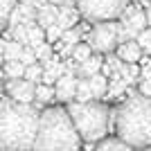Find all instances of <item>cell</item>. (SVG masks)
Returning <instances> with one entry per match:
<instances>
[{
    "instance_id": "cell-4",
    "label": "cell",
    "mask_w": 151,
    "mask_h": 151,
    "mask_svg": "<svg viewBox=\"0 0 151 151\" xmlns=\"http://www.w3.org/2000/svg\"><path fill=\"white\" fill-rule=\"evenodd\" d=\"M68 113L79 138H83L86 142L104 140L108 131V120H111L108 106H104L99 101H70Z\"/></svg>"
},
{
    "instance_id": "cell-23",
    "label": "cell",
    "mask_w": 151,
    "mask_h": 151,
    "mask_svg": "<svg viewBox=\"0 0 151 151\" xmlns=\"http://www.w3.org/2000/svg\"><path fill=\"white\" fill-rule=\"evenodd\" d=\"M124 90H126V83H124V79H122L120 75H113L108 79V95L117 97V95H122Z\"/></svg>"
},
{
    "instance_id": "cell-16",
    "label": "cell",
    "mask_w": 151,
    "mask_h": 151,
    "mask_svg": "<svg viewBox=\"0 0 151 151\" xmlns=\"http://www.w3.org/2000/svg\"><path fill=\"white\" fill-rule=\"evenodd\" d=\"M43 41H45V29L38 27L36 23H29L27 25V47H36Z\"/></svg>"
},
{
    "instance_id": "cell-14",
    "label": "cell",
    "mask_w": 151,
    "mask_h": 151,
    "mask_svg": "<svg viewBox=\"0 0 151 151\" xmlns=\"http://www.w3.org/2000/svg\"><path fill=\"white\" fill-rule=\"evenodd\" d=\"M88 86H90V90H93L95 99H101V97L108 93V77H104L101 72H97V75L88 77Z\"/></svg>"
},
{
    "instance_id": "cell-21",
    "label": "cell",
    "mask_w": 151,
    "mask_h": 151,
    "mask_svg": "<svg viewBox=\"0 0 151 151\" xmlns=\"http://www.w3.org/2000/svg\"><path fill=\"white\" fill-rule=\"evenodd\" d=\"M75 99L77 101H93V90H90L88 86V79H79L77 81V95H75Z\"/></svg>"
},
{
    "instance_id": "cell-17",
    "label": "cell",
    "mask_w": 151,
    "mask_h": 151,
    "mask_svg": "<svg viewBox=\"0 0 151 151\" xmlns=\"http://www.w3.org/2000/svg\"><path fill=\"white\" fill-rule=\"evenodd\" d=\"M2 72L7 79H20V77H25V65L20 61H5Z\"/></svg>"
},
{
    "instance_id": "cell-33",
    "label": "cell",
    "mask_w": 151,
    "mask_h": 151,
    "mask_svg": "<svg viewBox=\"0 0 151 151\" xmlns=\"http://www.w3.org/2000/svg\"><path fill=\"white\" fill-rule=\"evenodd\" d=\"M140 77L142 79H151V59L145 63V68H140Z\"/></svg>"
},
{
    "instance_id": "cell-39",
    "label": "cell",
    "mask_w": 151,
    "mask_h": 151,
    "mask_svg": "<svg viewBox=\"0 0 151 151\" xmlns=\"http://www.w3.org/2000/svg\"><path fill=\"white\" fill-rule=\"evenodd\" d=\"M142 151H151V147H147V149H142Z\"/></svg>"
},
{
    "instance_id": "cell-10",
    "label": "cell",
    "mask_w": 151,
    "mask_h": 151,
    "mask_svg": "<svg viewBox=\"0 0 151 151\" xmlns=\"http://www.w3.org/2000/svg\"><path fill=\"white\" fill-rule=\"evenodd\" d=\"M115 54L124 63H138L140 59H142V50H140V45L135 43V38H133V41H124V43H117Z\"/></svg>"
},
{
    "instance_id": "cell-36",
    "label": "cell",
    "mask_w": 151,
    "mask_h": 151,
    "mask_svg": "<svg viewBox=\"0 0 151 151\" xmlns=\"http://www.w3.org/2000/svg\"><path fill=\"white\" fill-rule=\"evenodd\" d=\"M2 47H5V41H0V65L5 63V54H2Z\"/></svg>"
},
{
    "instance_id": "cell-12",
    "label": "cell",
    "mask_w": 151,
    "mask_h": 151,
    "mask_svg": "<svg viewBox=\"0 0 151 151\" xmlns=\"http://www.w3.org/2000/svg\"><path fill=\"white\" fill-rule=\"evenodd\" d=\"M79 9L75 7H59V14H57V25L61 29H72L77 25V20H79Z\"/></svg>"
},
{
    "instance_id": "cell-37",
    "label": "cell",
    "mask_w": 151,
    "mask_h": 151,
    "mask_svg": "<svg viewBox=\"0 0 151 151\" xmlns=\"http://www.w3.org/2000/svg\"><path fill=\"white\" fill-rule=\"evenodd\" d=\"M138 2H142V5H147V7L151 5V0H138Z\"/></svg>"
},
{
    "instance_id": "cell-26",
    "label": "cell",
    "mask_w": 151,
    "mask_h": 151,
    "mask_svg": "<svg viewBox=\"0 0 151 151\" xmlns=\"http://www.w3.org/2000/svg\"><path fill=\"white\" fill-rule=\"evenodd\" d=\"M34 50V54H36V59L41 63L45 61V59H50L52 57V43H47V41H43V43H38L36 47H32Z\"/></svg>"
},
{
    "instance_id": "cell-19",
    "label": "cell",
    "mask_w": 151,
    "mask_h": 151,
    "mask_svg": "<svg viewBox=\"0 0 151 151\" xmlns=\"http://www.w3.org/2000/svg\"><path fill=\"white\" fill-rule=\"evenodd\" d=\"M54 99V86H45V83H36V93H34V101L36 104H47Z\"/></svg>"
},
{
    "instance_id": "cell-28",
    "label": "cell",
    "mask_w": 151,
    "mask_h": 151,
    "mask_svg": "<svg viewBox=\"0 0 151 151\" xmlns=\"http://www.w3.org/2000/svg\"><path fill=\"white\" fill-rule=\"evenodd\" d=\"M79 38H81V32L77 29V27H72V29H63V36H61V41H63L65 45H72V47H75L77 43H81Z\"/></svg>"
},
{
    "instance_id": "cell-15",
    "label": "cell",
    "mask_w": 151,
    "mask_h": 151,
    "mask_svg": "<svg viewBox=\"0 0 151 151\" xmlns=\"http://www.w3.org/2000/svg\"><path fill=\"white\" fill-rule=\"evenodd\" d=\"M95 151H135V149L129 147L120 138H104V140H99V145L95 147Z\"/></svg>"
},
{
    "instance_id": "cell-25",
    "label": "cell",
    "mask_w": 151,
    "mask_h": 151,
    "mask_svg": "<svg viewBox=\"0 0 151 151\" xmlns=\"http://www.w3.org/2000/svg\"><path fill=\"white\" fill-rule=\"evenodd\" d=\"M41 77H43V65L41 63H32L25 68V79L32 83H41Z\"/></svg>"
},
{
    "instance_id": "cell-27",
    "label": "cell",
    "mask_w": 151,
    "mask_h": 151,
    "mask_svg": "<svg viewBox=\"0 0 151 151\" xmlns=\"http://www.w3.org/2000/svg\"><path fill=\"white\" fill-rule=\"evenodd\" d=\"M18 5V0H0V25H5L12 9Z\"/></svg>"
},
{
    "instance_id": "cell-3",
    "label": "cell",
    "mask_w": 151,
    "mask_h": 151,
    "mask_svg": "<svg viewBox=\"0 0 151 151\" xmlns=\"http://www.w3.org/2000/svg\"><path fill=\"white\" fill-rule=\"evenodd\" d=\"M81 138L70 120L68 108L50 106L41 111L34 151H79Z\"/></svg>"
},
{
    "instance_id": "cell-18",
    "label": "cell",
    "mask_w": 151,
    "mask_h": 151,
    "mask_svg": "<svg viewBox=\"0 0 151 151\" xmlns=\"http://www.w3.org/2000/svg\"><path fill=\"white\" fill-rule=\"evenodd\" d=\"M23 47H25V45L16 43V41H5V47H2L5 61H18L20 54H23Z\"/></svg>"
},
{
    "instance_id": "cell-2",
    "label": "cell",
    "mask_w": 151,
    "mask_h": 151,
    "mask_svg": "<svg viewBox=\"0 0 151 151\" xmlns=\"http://www.w3.org/2000/svg\"><path fill=\"white\" fill-rule=\"evenodd\" d=\"M115 131L133 149L151 147V97L133 95L115 111Z\"/></svg>"
},
{
    "instance_id": "cell-24",
    "label": "cell",
    "mask_w": 151,
    "mask_h": 151,
    "mask_svg": "<svg viewBox=\"0 0 151 151\" xmlns=\"http://www.w3.org/2000/svg\"><path fill=\"white\" fill-rule=\"evenodd\" d=\"M135 43L140 45L142 54H149L151 57V29H142L138 36H135Z\"/></svg>"
},
{
    "instance_id": "cell-30",
    "label": "cell",
    "mask_w": 151,
    "mask_h": 151,
    "mask_svg": "<svg viewBox=\"0 0 151 151\" xmlns=\"http://www.w3.org/2000/svg\"><path fill=\"white\" fill-rule=\"evenodd\" d=\"M18 61L27 68V65H32V63H36L38 59H36V54H34V50H32V47H23V54H20Z\"/></svg>"
},
{
    "instance_id": "cell-5",
    "label": "cell",
    "mask_w": 151,
    "mask_h": 151,
    "mask_svg": "<svg viewBox=\"0 0 151 151\" xmlns=\"http://www.w3.org/2000/svg\"><path fill=\"white\" fill-rule=\"evenodd\" d=\"M75 5L83 18L93 23H106L120 18L122 12L129 7V0H77Z\"/></svg>"
},
{
    "instance_id": "cell-7",
    "label": "cell",
    "mask_w": 151,
    "mask_h": 151,
    "mask_svg": "<svg viewBox=\"0 0 151 151\" xmlns=\"http://www.w3.org/2000/svg\"><path fill=\"white\" fill-rule=\"evenodd\" d=\"M120 27L129 34V38H135L142 29H147V16L145 9L140 5L135 7H126L120 16Z\"/></svg>"
},
{
    "instance_id": "cell-20",
    "label": "cell",
    "mask_w": 151,
    "mask_h": 151,
    "mask_svg": "<svg viewBox=\"0 0 151 151\" xmlns=\"http://www.w3.org/2000/svg\"><path fill=\"white\" fill-rule=\"evenodd\" d=\"M117 75L124 79L126 86H131V83L140 77V68H138V65H133V63H124V65L120 68V72H117Z\"/></svg>"
},
{
    "instance_id": "cell-32",
    "label": "cell",
    "mask_w": 151,
    "mask_h": 151,
    "mask_svg": "<svg viewBox=\"0 0 151 151\" xmlns=\"http://www.w3.org/2000/svg\"><path fill=\"white\" fill-rule=\"evenodd\" d=\"M20 5H29V7H34V9H38V7H43L47 0H18Z\"/></svg>"
},
{
    "instance_id": "cell-8",
    "label": "cell",
    "mask_w": 151,
    "mask_h": 151,
    "mask_svg": "<svg viewBox=\"0 0 151 151\" xmlns=\"http://www.w3.org/2000/svg\"><path fill=\"white\" fill-rule=\"evenodd\" d=\"M5 90L9 95V99L18 101V104H32L34 101V93H36V83L27 81L25 77L20 79H9L5 83Z\"/></svg>"
},
{
    "instance_id": "cell-22",
    "label": "cell",
    "mask_w": 151,
    "mask_h": 151,
    "mask_svg": "<svg viewBox=\"0 0 151 151\" xmlns=\"http://www.w3.org/2000/svg\"><path fill=\"white\" fill-rule=\"evenodd\" d=\"M88 57H93V47H90L88 43H77L75 50H72V59H75V63H83Z\"/></svg>"
},
{
    "instance_id": "cell-6",
    "label": "cell",
    "mask_w": 151,
    "mask_h": 151,
    "mask_svg": "<svg viewBox=\"0 0 151 151\" xmlns=\"http://www.w3.org/2000/svg\"><path fill=\"white\" fill-rule=\"evenodd\" d=\"M88 45L97 54H111L117 47V23H97L88 34Z\"/></svg>"
},
{
    "instance_id": "cell-9",
    "label": "cell",
    "mask_w": 151,
    "mask_h": 151,
    "mask_svg": "<svg viewBox=\"0 0 151 151\" xmlns=\"http://www.w3.org/2000/svg\"><path fill=\"white\" fill-rule=\"evenodd\" d=\"M77 79L75 75H70V72H65L63 77H59L57 83H54V97H57L59 101H72L77 95Z\"/></svg>"
},
{
    "instance_id": "cell-11",
    "label": "cell",
    "mask_w": 151,
    "mask_h": 151,
    "mask_svg": "<svg viewBox=\"0 0 151 151\" xmlns=\"http://www.w3.org/2000/svg\"><path fill=\"white\" fill-rule=\"evenodd\" d=\"M57 14H59V7L52 5V2H45L43 7H38L36 9V25L38 27H50L57 23Z\"/></svg>"
},
{
    "instance_id": "cell-31",
    "label": "cell",
    "mask_w": 151,
    "mask_h": 151,
    "mask_svg": "<svg viewBox=\"0 0 151 151\" xmlns=\"http://www.w3.org/2000/svg\"><path fill=\"white\" fill-rule=\"evenodd\" d=\"M140 95L151 97V79H142V83H140Z\"/></svg>"
},
{
    "instance_id": "cell-1",
    "label": "cell",
    "mask_w": 151,
    "mask_h": 151,
    "mask_svg": "<svg viewBox=\"0 0 151 151\" xmlns=\"http://www.w3.org/2000/svg\"><path fill=\"white\" fill-rule=\"evenodd\" d=\"M41 111L32 104L0 99V151H34Z\"/></svg>"
},
{
    "instance_id": "cell-38",
    "label": "cell",
    "mask_w": 151,
    "mask_h": 151,
    "mask_svg": "<svg viewBox=\"0 0 151 151\" xmlns=\"http://www.w3.org/2000/svg\"><path fill=\"white\" fill-rule=\"evenodd\" d=\"M0 99H2V81H0Z\"/></svg>"
},
{
    "instance_id": "cell-29",
    "label": "cell",
    "mask_w": 151,
    "mask_h": 151,
    "mask_svg": "<svg viewBox=\"0 0 151 151\" xmlns=\"http://www.w3.org/2000/svg\"><path fill=\"white\" fill-rule=\"evenodd\" d=\"M61 36H63V29L57 23L50 25V27H45V41H47V43H57V41H61Z\"/></svg>"
},
{
    "instance_id": "cell-34",
    "label": "cell",
    "mask_w": 151,
    "mask_h": 151,
    "mask_svg": "<svg viewBox=\"0 0 151 151\" xmlns=\"http://www.w3.org/2000/svg\"><path fill=\"white\" fill-rule=\"evenodd\" d=\"M47 2H52V5H57V7H72L77 0H47Z\"/></svg>"
},
{
    "instance_id": "cell-13",
    "label": "cell",
    "mask_w": 151,
    "mask_h": 151,
    "mask_svg": "<svg viewBox=\"0 0 151 151\" xmlns=\"http://www.w3.org/2000/svg\"><path fill=\"white\" fill-rule=\"evenodd\" d=\"M101 57L99 54H93V57H88L83 63H79L77 65V72H79V79H88V77L97 75V72H101Z\"/></svg>"
},
{
    "instance_id": "cell-35",
    "label": "cell",
    "mask_w": 151,
    "mask_h": 151,
    "mask_svg": "<svg viewBox=\"0 0 151 151\" xmlns=\"http://www.w3.org/2000/svg\"><path fill=\"white\" fill-rule=\"evenodd\" d=\"M145 16H147V25L151 27V5L147 7V9H145Z\"/></svg>"
}]
</instances>
